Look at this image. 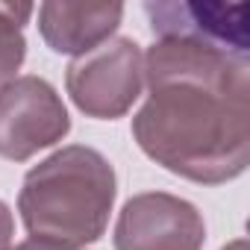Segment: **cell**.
<instances>
[{
    "label": "cell",
    "instance_id": "3957f363",
    "mask_svg": "<svg viewBox=\"0 0 250 250\" xmlns=\"http://www.w3.org/2000/svg\"><path fill=\"white\" fill-rule=\"evenodd\" d=\"M68 94L88 118H121L145 85V56L133 39H109L77 56L65 74Z\"/></svg>",
    "mask_w": 250,
    "mask_h": 250
},
{
    "label": "cell",
    "instance_id": "6da1fadb",
    "mask_svg": "<svg viewBox=\"0 0 250 250\" xmlns=\"http://www.w3.org/2000/svg\"><path fill=\"white\" fill-rule=\"evenodd\" d=\"M139 147L165 171L218 186L250 162V56L194 39H156L145 56Z\"/></svg>",
    "mask_w": 250,
    "mask_h": 250
},
{
    "label": "cell",
    "instance_id": "5b68a950",
    "mask_svg": "<svg viewBox=\"0 0 250 250\" xmlns=\"http://www.w3.org/2000/svg\"><path fill=\"white\" fill-rule=\"evenodd\" d=\"M203 241L206 224L197 206L168 191L130 197L115 224V250H200Z\"/></svg>",
    "mask_w": 250,
    "mask_h": 250
},
{
    "label": "cell",
    "instance_id": "277c9868",
    "mask_svg": "<svg viewBox=\"0 0 250 250\" xmlns=\"http://www.w3.org/2000/svg\"><path fill=\"white\" fill-rule=\"evenodd\" d=\"M71 130L59 91L42 77H15L0 88V156L27 162Z\"/></svg>",
    "mask_w": 250,
    "mask_h": 250
},
{
    "label": "cell",
    "instance_id": "30bf717a",
    "mask_svg": "<svg viewBox=\"0 0 250 250\" xmlns=\"http://www.w3.org/2000/svg\"><path fill=\"white\" fill-rule=\"evenodd\" d=\"M15 250H80V247H62V244H50V241H39V238H27L21 241Z\"/></svg>",
    "mask_w": 250,
    "mask_h": 250
},
{
    "label": "cell",
    "instance_id": "7a4b0ae2",
    "mask_svg": "<svg viewBox=\"0 0 250 250\" xmlns=\"http://www.w3.org/2000/svg\"><path fill=\"white\" fill-rule=\"evenodd\" d=\"M115 194L109 159L94 147L68 145L27 171L18 212L33 238L83 247L103 235Z\"/></svg>",
    "mask_w": 250,
    "mask_h": 250
},
{
    "label": "cell",
    "instance_id": "8992f818",
    "mask_svg": "<svg viewBox=\"0 0 250 250\" xmlns=\"http://www.w3.org/2000/svg\"><path fill=\"white\" fill-rule=\"evenodd\" d=\"M150 27L159 39L180 36L250 56V3H147Z\"/></svg>",
    "mask_w": 250,
    "mask_h": 250
},
{
    "label": "cell",
    "instance_id": "ba28073f",
    "mask_svg": "<svg viewBox=\"0 0 250 250\" xmlns=\"http://www.w3.org/2000/svg\"><path fill=\"white\" fill-rule=\"evenodd\" d=\"M33 15L30 3H0V88L15 80L27 56L24 21Z\"/></svg>",
    "mask_w": 250,
    "mask_h": 250
},
{
    "label": "cell",
    "instance_id": "8fae6325",
    "mask_svg": "<svg viewBox=\"0 0 250 250\" xmlns=\"http://www.w3.org/2000/svg\"><path fill=\"white\" fill-rule=\"evenodd\" d=\"M224 250H247V241H244V238H235V241H229Z\"/></svg>",
    "mask_w": 250,
    "mask_h": 250
},
{
    "label": "cell",
    "instance_id": "52a82bcc",
    "mask_svg": "<svg viewBox=\"0 0 250 250\" xmlns=\"http://www.w3.org/2000/svg\"><path fill=\"white\" fill-rule=\"evenodd\" d=\"M124 18V3H68V0H47L39 6L42 39L56 53L85 56L118 30Z\"/></svg>",
    "mask_w": 250,
    "mask_h": 250
},
{
    "label": "cell",
    "instance_id": "9c48e42d",
    "mask_svg": "<svg viewBox=\"0 0 250 250\" xmlns=\"http://www.w3.org/2000/svg\"><path fill=\"white\" fill-rule=\"evenodd\" d=\"M12 232H15V221L9 206L0 200V250H12Z\"/></svg>",
    "mask_w": 250,
    "mask_h": 250
}]
</instances>
